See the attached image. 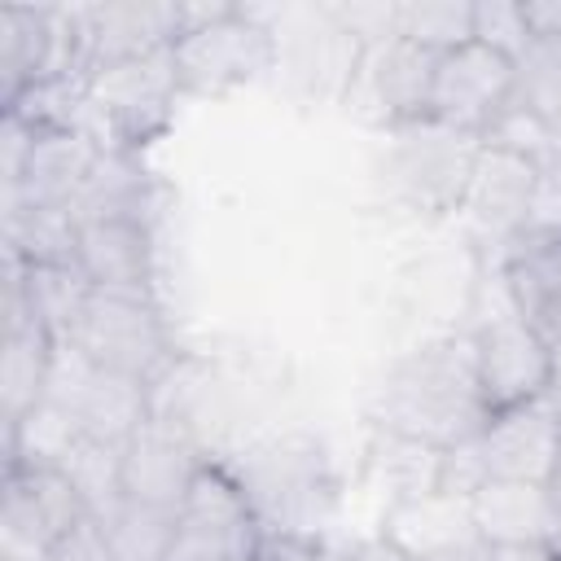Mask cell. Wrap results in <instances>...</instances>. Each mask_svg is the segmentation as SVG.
Segmentation results:
<instances>
[{
    "label": "cell",
    "mask_w": 561,
    "mask_h": 561,
    "mask_svg": "<svg viewBox=\"0 0 561 561\" xmlns=\"http://www.w3.org/2000/svg\"><path fill=\"white\" fill-rule=\"evenodd\" d=\"M486 403L478 386L473 333H447L403 351L368 399L373 430H394L451 451L482 434Z\"/></svg>",
    "instance_id": "obj_1"
},
{
    "label": "cell",
    "mask_w": 561,
    "mask_h": 561,
    "mask_svg": "<svg viewBox=\"0 0 561 561\" xmlns=\"http://www.w3.org/2000/svg\"><path fill=\"white\" fill-rule=\"evenodd\" d=\"M184 96H228L259 83L280 61L276 26L241 4H184V31L171 44Z\"/></svg>",
    "instance_id": "obj_2"
},
{
    "label": "cell",
    "mask_w": 561,
    "mask_h": 561,
    "mask_svg": "<svg viewBox=\"0 0 561 561\" xmlns=\"http://www.w3.org/2000/svg\"><path fill=\"white\" fill-rule=\"evenodd\" d=\"M482 140L434 118L386 131V149L377 158V184L408 215H451L465 202L473 162Z\"/></svg>",
    "instance_id": "obj_3"
},
{
    "label": "cell",
    "mask_w": 561,
    "mask_h": 561,
    "mask_svg": "<svg viewBox=\"0 0 561 561\" xmlns=\"http://www.w3.org/2000/svg\"><path fill=\"white\" fill-rule=\"evenodd\" d=\"M232 478L241 482L259 526H272V530L320 535L337 500V478L324 447L302 434L254 447L232 469Z\"/></svg>",
    "instance_id": "obj_4"
},
{
    "label": "cell",
    "mask_w": 561,
    "mask_h": 561,
    "mask_svg": "<svg viewBox=\"0 0 561 561\" xmlns=\"http://www.w3.org/2000/svg\"><path fill=\"white\" fill-rule=\"evenodd\" d=\"M61 346L79 351L88 364H96L105 373L136 377L153 390L175 364L158 298H136V294L92 289L83 311L75 316L70 333L61 337Z\"/></svg>",
    "instance_id": "obj_5"
},
{
    "label": "cell",
    "mask_w": 561,
    "mask_h": 561,
    "mask_svg": "<svg viewBox=\"0 0 561 561\" xmlns=\"http://www.w3.org/2000/svg\"><path fill=\"white\" fill-rule=\"evenodd\" d=\"M180 96L184 92H180L171 48L92 70L83 79V114L96 118L101 145H114L127 153H140L149 140L167 131Z\"/></svg>",
    "instance_id": "obj_6"
},
{
    "label": "cell",
    "mask_w": 561,
    "mask_h": 561,
    "mask_svg": "<svg viewBox=\"0 0 561 561\" xmlns=\"http://www.w3.org/2000/svg\"><path fill=\"white\" fill-rule=\"evenodd\" d=\"M434 70H438V53H430L412 39L386 35V39L364 48L359 70H355L342 105L381 131L421 123V118H430Z\"/></svg>",
    "instance_id": "obj_7"
},
{
    "label": "cell",
    "mask_w": 561,
    "mask_h": 561,
    "mask_svg": "<svg viewBox=\"0 0 561 561\" xmlns=\"http://www.w3.org/2000/svg\"><path fill=\"white\" fill-rule=\"evenodd\" d=\"M259 517L228 465L206 460L175 513V543L167 561H250Z\"/></svg>",
    "instance_id": "obj_8"
},
{
    "label": "cell",
    "mask_w": 561,
    "mask_h": 561,
    "mask_svg": "<svg viewBox=\"0 0 561 561\" xmlns=\"http://www.w3.org/2000/svg\"><path fill=\"white\" fill-rule=\"evenodd\" d=\"M44 399L61 403L88 438H101L114 447H123L153 416V386L123 377V373H105L70 346H57Z\"/></svg>",
    "instance_id": "obj_9"
},
{
    "label": "cell",
    "mask_w": 561,
    "mask_h": 561,
    "mask_svg": "<svg viewBox=\"0 0 561 561\" xmlns=\"http://www.w3.org/2000/svg\"><path fill=\"white\" fill-rule=\"evenodd\" d=\"M92 508L61 469H4L0 548L4 561H39Z\"/></svg>",
    "instance_id": "obj_10"
},
{
    "label": "cell",
    "mask_w": 561,
    "mask_h": 561,
    "mask_svg": "<svg viewBox=\"0 0 561 561\" xmlns=\"http://www.w3.org/2000/svg\"><path fill=\"white\" fill-rule=\"evenodd\" d=\"M517 101V70L513 57L469 39L451 53H438L434 70V96H430V118L469 136H486L495 118Z\"/></svg>",
    "instance_id": "obj_11"
},
{
    "label": "cell",
    "mask_w": 561,
    "mask_h": 561,
    "mask_svg": "<svg viewBox=\"0 0 561 561\" xmlns=\"http://www.w3.org/2000/svg\"><path fill=\"white\" fill-rule=\"evenodd\" d=\"M473 359L486 412H508L535 403L552 390V346L517 311L491 316L473 329Z\"/></svg>",
    "instance_id": "obj_12"
},
{
    "label": "cell",
    "mask_w": 561,
    "mask_h": 561,
    "mask_svg": "<svg viewBox=\"0 0 561 561\" xmlns=\"http://www.w3.org/2000/svg\"><path fill=\"white\" fill-rule=\"evenodd\" d=\"M79 18V53H83V79L92 70L136 61L149 53H162L184 31V4L162 0H118V4H83Z\"/></svg>",
    "instance_id": "obj_13"
},
{
    "label": "cell",
    "mask_w": 561,
    "mask_h": 561,
    "mask_svg": "<svg viewBox=\"0 0 561 561\" xmlns=\"http://www.w3.org/2000/svg\"><path fill=\"white\" fill-rule=\"evenodd\" d=\"M101 149H105L101 136L92 127H83V123H53V127L39 123L18 184L4 188V215L44 210V206L70 210V202L79 197L83 180L92 175Z\"/></svg>",
    "instance_id": "obj_14"
},
{
    "label": "cell",
    "mask_w": 561,
    "mask_h": 561,
    "mask_svg": "<svg viewBox=\"0 0 561 561\" xmlns=\"http://www.w3.org/2000/svg\"><path fill=\"white\" fill-rule=\"evenodd\" d=\"M210 456L197 451V443L175 430L171 416H149L127 443H123V495L153 504V508H171L180 513L197 469Z\"/></svg>",
    "instance_id": "obj_15"
},
{
    "label": "cell",
    "mask_w": 561,
    "mask_h": 561,
    "mask_svg": "<svg viewBox=\"0 0 561 561\" xmlns=\"http://www.w3.org/2000/svg\"><path fill=\"white\" fill-rule=\"evenodd\" d=\"M486 478H504V482H543L557 469L561 456V416L552 408V399H535L508 412L486 416L482 434L473 438Z\"/></svg>",
    "instance_id": "obj_16"
},
{
    "label": "cell",
    "mask_w": 561,
    "mask_h": 561,
    "mask_svg": "<svg viewBox=\"0 0 561 561\" xmlns=\"http://www.w3.org/2000/svg\"><path fill=\"white\" fill-rule=\"evenodd\" d=\"M377 535L403 561H434V557L482 548L478 526H473V504L469 495H456V491H430L403 504H386Z\"/></svg>",
    "instance_id": "obj_17"
},
{
    "label": "cell",
    "mask_w": 561,
    "mask_h": 561,
    "mask_svg": "<svg viewBox=\"0 0 561 561\" xmlns=\"http://www.w3.org/2000/svg\"><path fill=\"white\" fill-rule=\"evenodd\" d=\"M508 307L548 342L561 333V228H522L500 254Z\"/></svg>",
    "instance_id": "obj_18"
},
{
    "label": "cell",
    "mask_w": 561,
    "mask_h": 561,
    "mask_svg": "<svg viewBox=\"0 0 561 561\" xmlns=\"http://www.w3.org/2000/svg\"><path fill=\"white\" fill-rule=\"evenodd\" d=\"M75 263L92 280V289L153 298L158 245H153V228L149 224H131V219L79 224V259Z\"/></svg>",
    "instance_id": "obj_19"
},
{
    "label": "cell",
    "mask_w": 561,
    "mask_h": 561,
    "mask_svg": "<svg viewBox=\"0 0 561 561\" xmlns=\"http://www.w3.org/2000/svg\"><path fill=\"white\" fill-rule=\"evenodd\" d=\"M535 188H539V167H535V162H526L522 153L482 145L460 210H465L482 232H491L500 245H508V241L526 228V219H530Z\"/></svg>",
    "instance_id": "obj_20"
},
{
    "label": "cell",
    "mask_w": 561,
    "mask_h": 561,
    "mask_svg": "<svg viewBox=\"0 0 561 561\" xmlns=\"http://www.w3.org/2000/svg\"><path fill=\"white\" fill-rule=\"evenodd\" d=\"M75 224H92V219H131V224H149L158 228L162 215V184L158 175L140 162V153L114 149L105 145L92 175L83 180L79 197L70 202Z\"/></svg>",
    "instance_id": "obj_21"
},
{
    "label": "cell",
    "mask_w": 561,
    "mask_h": 561,
    "mask_svg": "<svg viewBox=\"0 0 561 561\" xmlns=\"http://www.w3.org/2000/svg\"><path fill=\"white\" fill-rule=\"evenodd\" d=\"M57 346L61 342L48 333V324L35 320L22 302V294L4 285V364H0L4 421H18L22 412H31L48 394Z\"/></svg>",
    "instance_id": "obj_22"
},
{
    "label": "cell",
    "mask_w": 561,
    "mask_h": 561,
    "mask_svg": "<svg viewBox=\"0 0 561 561\" xmlns=\"http://www.w3.org/2000/svg\"><path fill=\"white\" fill-rule=\"evenodd\" d=\"M473 526L482 543H548L557 548L561 508L543 482H504L486 478L473 495Z\"/></svg>",
    "instance_id": "obj_23"
},
{
    "label": "cell",
    "mask_w": 561,
    "mask_h": 561,
    "mask_svg": "<svg viewBox=\"0 0 561 561\" xmlns=\"http://www.w3.org/2000/svg\"><path fill=\"white\" fill-rule=\"evenodd\" d=\"M364 469H368V482L386 495V504H403L443 486V451L394 430L368 434Z\"/></svg>",
    "instance_id": "obj_24"
},
{
    "label": "cell",
    "mask_w": 561,
    "mask_h": 561,
    "mask_svg": "<svg viewBox=\"0 0 561 561\" xmlns=\"http://www.w3.org/2000/svg\"><path fill=\"white\" fill-rule=\"evenodd\" d=\"M79 438V421L61 403L39 399L18 421H4V469H61Z\"/></svg>",
    "instance_id": "obj_25"
},
{
    "label": "cell",
    "mask_w": 561,
    "mask_h": 561,
    "mask_svg": "<svg viewBox=\"0 0 561 561\" xmlns=\"http://www.w3.org/2000/svg\"><path fill=\"white\" fill-rule=\"evenodd\" d=\"M96 526L118 561H167L175 543V513L127 495H118L105 513H96Z\"/></svg>",
    "instance_id": "obj_26"
},
{
    "label": "cell",
    "mask_w": 561,
    "mask_h": 561,
    "mask_svg": "<svg viewBox=\"0 0 561 561\" xmlns=\"http://www.w3.org/2000/svg\"><path fill=\"white\" fill-rule=\"evenodd\" d=\"M4 254L22 263H75L79 259V224L70 210H13L4 215Z\"/></svg>",
    "instance_id": "obj_27"
},
{
    "label": "cell",
    "mask_w": 561,
    "mask_h": 561,
    "mask_svg": "<svg viewBox=\"0 0 561 561\" xmlns=\"http://www.w3.org/2000/svg\"><path fill=\"white\" fill-rule=\"evenodd\" d=\"M394 35L430 53H451L473 39V4L469 0H403L394 4Z\"/></svg>",
    "instance_id": "obj_28"
},
{
    "label": "cell",
    "mask_w": 561,
    "mask_h": 561,
    "mask_svg": "<svg viewBox=\"0 0 561 561\" xmlns=\"http://www.w3.org/2000/svg\"><path fill=\"white\" fill-rule=\"evenodd\" d=\"M517 70V105L543 118L552 131L561 127V39H530L513 61Z\"/></svg>",
    "instance_id": "obj_29"
},
{
    "label": "cell",
    "mask_w": 561,
    "mask_h": 561,
    "mask_svg": "<svg viewBox=\"0 0 561 561\" xmlns=\"http://www.w3.org/2000/svg\"><path fill=\"white\" fill-rule=\"evenodd\" d=\"M61 473L79 486V495L88 500V508L96 517V513H105L123 495V447L83 434L75 443V451L61 460Z\"/></svg>",
    "instance_id": "obj_30"
},
{
    "label": "cell",
    "mask_w": 561,
    "mask_h": 561,
    "mask_svg": "<svg viewBox=\"0 0 561 561\" xmlns=\"http://www.w3.org/2000/svg\"><path fill=\"white\" fill-rule=\"evenodd\" d=\"M473 39L504 53V57H522L530 44V26L517 0H478L473 4Z\"/></svg>",
    "instance_id": "obj_31"
},
{
    "label": "cell",
    "mask_w": 561,
    "mask_h": 561,
    "mask_svg": "<svg viewBox=\"0 0 561 561\" xmlns=\"http://www.w3.org/2000/svg\"><path fill=\"white\" fill-rule=\"evenodd\" d=\"M39 561H118V557H114L110 539L101 535L96 517H88V522H79L75 530H66Z\"/></svg>",
    "instance_id": "obj_32"
},
{
    "label": "cell",
    "mask_w": 561,
    "mask_h": 561,
    "mask_svg": "<svg viewBox=\"0 0 561 561\" xmlns=\"http://www.w3.org/2000/svg\"><path fill=\"white\" fill-rule=\"evenodd\" d=\"M320 535H302V530H272L263 526L254 539V557L250 561H316L320 557Z\"/></svg>",
    "instance_id": "obj_33"
},
{
    "label": "cell",
    "mask_w": 561,
    "mask_h": 561,
    "mask_svg": "<svg viewBox=\"0 0 561 561\" xmlns=\"http://www.w3.org/2000/svg\"><path fill=\"white\" fill-rule=\"evenodd\" d=\"M316 561H403L381 535L373 539H355V543H320Z\"/></svg>",
    "instance_id": "obj_34"
},
{
    "label": "cell",
    "mask_w": 561,
    "mask_h": 561,
    "mask_svg": "<svg viewBox=\"0 0 561 561\" xmlns=\"http://www.w3.org/2000/svg\"><path fill=\"white\" fill-rule=\"evenodd\" d=\"M530 39H561V0H522Z\"/></svg>",
    "instance_id": "obj_35"
},
{
    "label": "cell",
    "mask_w": 561,
    "mask_h": 561,
    "mask_svg": "<svg viewBox=\"0 0 561 561\" xmlns=\"http://www.w3.org/2000/svg\"><path fill=\"white\" fill-rule=\"evenodd\" d=\"M482 561H557L548 543H482Z\"/></svg>",
    "instance_id": "obj_36"
},
{
    "label": "cell",
    "mask_w": 561,
    "mask_h": 561,
    "mask_svg": "<svg viewBox=\"0 0 561 561\" xmlns=\"http://www.w3.org/2000/svg\"><path fill=\"white\" fill-rule=\"evenodd\" d=\"M548 346H552V386H561V333Z\"/></svg>",
    "instance_id": "obj_37"
},
{
    "label": "cell",
    "mask_w": 561,
    "mask_h": 561,
    "mask_svg": "<svg viewBox=\"0 0 561 561\" xmlns=\"http://www.w3.org/2000/svg\"><path fill=\"white\" fill-rule=\"evenodd\" d=\"M548 491H552V500H557V508H561V456H557V469H552V478H548Z\"/></svg>",
    "instance_id": "obj_38"
},
{
    "label": "cell",
    "mask_w": 561,
    "mask_h": 561,
    "mask_svg": "<svg viewBox=\"0 0 561 561\" xmlns=\"http://www.w3.org/2000/svg\"><path fill=\"white\" fill-rule=\"evenodd\" d=\"M434 561H482V548H469V552H456V557H434Z\"/></svg>",
    "instance_id": "obj_39"
},
{
    "label": "cell",
    "mask_w": 561,
    "mask_h": 561,
    "mask_svg": "<svg viewBox=\"0 0 561 561\" xmlns=\"http://www.w3.org/2000/svg\"><path fill=\"white\" fill-rule=\"evenodd\" d=\"M557 561H561V552H557Z\"/></svg>",
    "instance_id": "obj_40"
}]
</instances>
